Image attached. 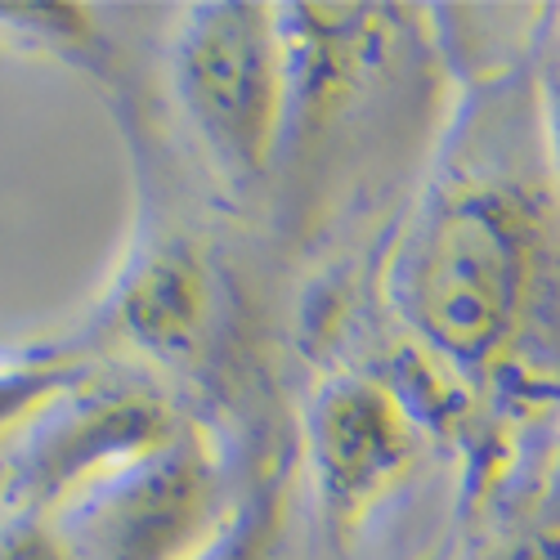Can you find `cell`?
Here are the masks:
<instances>
[{"label":"cell","instance_id":"obj_10","mask_svg":"<svg viewBox=\"0 0 560 560\" xmlns=\"http://www.w3.org/2000/svg\"><path fill=\"white\" fill-rule=\"evenodd\" d=\"M493 560H560V534H547V529H534L525 534L521 542L502 547Z\"/></svg>","mask_w":560,"mask_h":560},{"label":"cell","instance_id":"obj_5","mask_svg":"<svg viewBox=\"0 0 560 560\" xmlns=\"http://www.w3.org/2000/svg\"><path fill=\"white\" fill-rule=\"evenodd\" d=\"M305 457L323 521L346 538L417 462L412 412L390 386L346 372L305 412Z\"/></svg>","mask_w":560,"mask_h":560},{"label":"cell","instance_id":"obj_11","mask_svg":"<svg viewBox=\"0 0 560 560\" xmlns=\"http://www.w3.org/2000/svg\"><path fill=\"white\" fill-rule=\"evenodd\" d=\"M547 130H551V149H556V166H560V32L547 59Z\"/></svg>","mask_w":560,"mask_h":560},{"label":"cell","instance_id":"obj_1","mask_svg":"<svg viewBox=\"0 0 560 560\" xmlns=\"http://www.w3.org/2000/svg\"><path fill=\"white\" fill-rule=\"evenodd\" d=\"M534 283V211L489 179H457L431 194L390 260V296L408 332L457 368H489L511 354Z\"/></svg>","mask_w":560,"mask_h":560},{"label":"cell","instance_id":"obj_6","mask_svg":"<svg viewBox=\"0 0 560 560\" xmlns=\"http://www.w3.org/2000/svg\"><path fill=\"white\" fill-rule=\"evenodd\" d=\"M117 323H121L126 341L158 350V354L189 346V337L202 323V273H198L194 256L179 243L158 252L126 283Z\"/></svg>","mask_w":560,"mask_h":560},{"label":"cell","instance_id":"obj_7","mask_svg":"<svg viewBox=\"0 0 560 560\" xmlns=\"http://www.w3.org/2000/svg\"><path fill=\"white\" fill-rule=\"evenodd\" d=\"M283 529H288V493L269 485L233 511L229 529L207 547L202 560H278Z\"/></svg>","mask_w":560,"mask_h":560},{"label":"cell","instance_id":"obj_2","mask_svg":"<svg viewBox=\"0 0 560 560\" xmlns=\"http://www.w3.org/2000/svg\"><path fill=\"white\" fill-rule=\"evenodd\" d=\"M171 85L211 166L229 184L260 179L292 100L283 10L189 5L171 40Z\"/></svg>","mask_w":560,"mask_h":560},{"label":"cell","instance_id":"obj_9","mask_svg":"<svg viewBox=\"0 0 560 560\" xmlns=\"http://www.w3.org/2000/svg\"><path fill=\"white\" fill-rule=\"evenodd\" d=\"M0 560H72L55 521L14 516V525L0 534Z\"/></svg>","mask_w":560,"mask_h":560},{"label":"cell","instance_id":"obj_12","mask_svg":"<svg viewBox=\"0 0 560 560\" xmlns=\"http://www.w3.org/2000/svg\"><path fill=\"white\" fill-rule=\"evenodd\" d=\"M538 529L560 534V448H556L551 476H547V489H542V516H538Z\"/></svg>","mask_w":560,"mask_h":560},{"label":"cell","instance_id":"obj_3","mask_svg":"<svg viewBox=\"0 0 560 560\" xmlns=\"http://www.w3.org/2000/svg\"><path fill=\"white\" fill-rule=\"evenodd\" d=\"M189 417L144 382H95L85 372L5 440V493L14 516L59 521L85 493L162 453Z\"/></svg>","mask_w":560,"mask_h":560},{"label":"cell","instance_id":"obj_8","mask_svg":"<svg viewBox=\"0 0 560 560\" xmlns=\"http://www.w3.org/2000/svg\"><path fill=\"white\" fill-rule=\"evenodd\" d=\"M85 368L72 359L45 363H0V444H5L32 412H40L55 395H63Z\"/></svg>","mask_w":560,"mask_h":560},{"label":"cell","instance_id":"obj_4","mask_svg":"<svg viewBox=\"0 0 560 560\" xmlns=\"http://www.w3.org/2000/svg\"><path fill=\"white\" fill-rule=\"evenodd\" d=\"M233 511L224 462L189 422L162 453L85 493L55 525L72 560H202Z\"/></svg>","mask_w":560,"mask_h":560}]
</instances>
